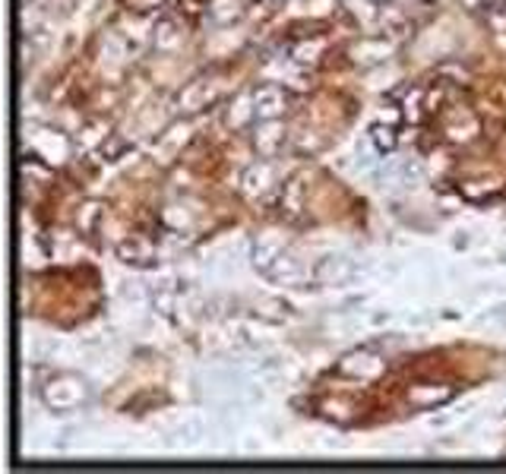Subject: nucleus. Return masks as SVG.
<instances>
[{
	"label": "nucleus",
	"instance_id": "f257e3e1",
	"mask_svg": "<svg viewBox=\"0 0 506 474\" xmlns=\"http://www.w3.org/2000/svg\"><path fill=\"white\" fill-rule=\"evenodd\" d=\"M42 402L48 405L51 411H57V415L83 408V405L89 402V386H86V379H79L77 374H54L51 379H45V386H42Z\"/></svg>",
	"mask_w": 506,
	"mask_h": 474
},
{
	"label": "nucleus",
	"instance_id": "f03ea898",
	"mask_svg": "<svg viewBox=\"0 0 506 474\" xmlns=\"http://www.w3.org/2000/svg\"><path fill=\"white\" fill-rule=\"evenodd\" d=\"M339 374L352 376L357 383H367V379H377L387 374V361H383V355H377L374 348H357L339 361Z\"/></svg>",
	"mask_w": 506,
	"mask_h": 474
},
{
	"label": "nucleus",
	"instance_id": "7ed1b4c3",
	"mask_svg": "<svg viewBox=\"0 0 506 474\" xmlns=\"http://www.w3.org/2000/svg\"><path fill=\"white\" fill-rule=\"evenodd\" d=\"M288 101H292V95H288L285 86H279V83H266V86H260V89L253 92L256 120H273V118H282V114L288 111Z\"/></svg>",
	"mask_w": 506,
	"mask_h": 474
},
{
	"label": "nucleus",
	"instance_id": "20e7f679",
	"mask_svg": "<svg viewBox=\"0 0 506 474\" xmlns=\"http://www.w3.org/2000/svg\"><path fill=\"white\" fill-rule=\"evenodd\" d=\"M285 124H282V118H273V120H256L253 124V152L263 155V159H269V155H275L282 146H285Z\"/></svg>",
	"mask_w": 506,
	"mask_h": 474
},
{
	"label": "nucleus",
	"instance_id": "39448f33",
	"mask_svg": "<svg viewBox=\"0 0 506 474\" xmlns=\"http://www.w3.org/2000/svg\"><path fill=\"white\" fill-rule=\"evenodd\" d=\"M449 398H453V389L443 383H418L405 392V402H408L411 408H421V411L440 408V405H447Z\"/></svg>",
	"mask_w": 506,
	"mask_h": 474
},
{
	"label": "nucleus",
	"instance_id": "423d86ee",
	"mask_svg": "<svg viewBox=\"0 0 506 474\" xmlns=\"http://www.w3.org/2000/svg\"><path fill=\"white\" fill-rule=\"evenodd\" d=\"M357 273V263L352 260V256H323L320 263H316L314 269V279L320 284H342L348 282L352 275Z\"/></svg>",
	"mask_w": 506,
	"mask_h": 474
},
{
	"label": "nucleus",
	"instance_id": "0eeeda50",
	"mask_svg": "<svg viewBox=\"0 0 506 474\" xmlns=\"http://www.w3.org/2000/svg\"><path fill=\"white\" fill-rule=\"evenodd\" d=\"M273 187H275V168L269 165V161H253V165L241 174V190H244V196H251V200L266 196Z\"/></svg>",
	"mask_w": 506,
	"mask_h": 474
},
{
	"label": "nucleus",
	"instance_id": "6e6552de",
	"mask_svg": "<svg viewBox=\"0 0 506 474\" xmlns=\"http://www.w3.org/2000/svg\"><path fill=\"white\" fill-rule=\"evenodd\" d=\"M266 275L279 284H288V288H301V284L307 282V269H304V263L294 260L292 253H282L279 260L269 266Z\"/></svg>",
	"mask_w": 506,
	"mask_h": 474
},
{
	"label": "nucleus",
	"instance_id": "1a4fd4ad",
	"mask_svg": "<svg viewBox=\"0 0 506 474\" xmlns=\"http://www.w3.org/2000/svg\"><path fill=\"white\" fill-rule=\"evenodd\" d=\"M282 253H285V243L279 241V234H260L251 247V260L260 273H269V266H273Z\"/></svg>",
	"mask_w": 506,
	"mask_h": 474
},
{
	"label": "nucleus",
	"instance_id": "9d476101",
	"mask_svg": "<svg viewBox=\"0 0 506 474\" xmlns=\"http://www.w3.org/2000/svg\"><path fill=\"white\" fill-rule=\"evenodd\" d=\"M212 101H215V92L209 89V83H202V79H200V83H191L184 92L178 95V108H181L184 114L202 111V108L212 105Z\"/></svg>",
	"mask_w": 506,
	"mask_h": 474
},
{
	"label": "nucleus",
	"instance_id": "9b49d317",
	"mask_svg": "<svg viewBox=\"0 0 506 474\" xmlns=\"http://www.w3.org/2000/svg\"><path fill=\"white\" fill-rule=\"evenodd\" d=\"M393 54V42L387 38H364L352 47V60L357 64H377V60H387Z\"/></svg>",
	"mask_w": 506,
	"mask_h": 474
},
{
	"label": "nucleus",
	"instance_id": "f8f14e48",
	"mask_svg": "<svg viewBox=\"0 0 506 474\" xmlns=\"http://www.w3.org/2000/svg\"><path fill=\"white\" fill-rule=\"evenodd\" d=\"M253 120H256L253 95H247V98H238L232 108H228V127H232V130H244V127H253Z\"/></svg>",
	"mask_w": 506,
	"mask_h": 474
},
{
	"label": "nucleus",
	"instance_id": "ddd939ff",
	"mask_svg": "<svg viewBox=\"0 0 506 474\" xmlns=\"http://www.w3.org/2000/svg\"><path fill=\"white\" fill-rule=\"evenodd\" d=\"M152 42H155V47H161V51H168V47H178L181 26L174 23V19H161V23L155 26V32H152Z\"/></svg>",
	"mask_w": 506,
	"mask_h": 474
},
{
	"label": "nucleus",
	"instance_id": "4468645a",
	"mask_svg": "<svg viewBox=\"0 0 506 474\" xmlns=\"http://www.w3.org/2000/svg\"><path fill=\"white\" fill-rule=\"evenodd\" d=\"M370 142L377 146V152L389 155L396 149V142H399V137H396V130L389 124H374L370 127Z\"/></svg>",
	"mask_w": 506,
	"mask_h": 474
},
{
	"label": "nucleus",
	"instance_id": "2eb2a0df",
	"mask_svg": "<svg viewBox=\"0 0 506 474\" xmlns=\"http://www.w3.org/2000/svg\"><path fill=\"white\" fill-rule=\"evenodd\" d=\"M209 13H212L215 23L225 26V23H238L241 13H244V10H241V6H238V0H219V4H215Z\"/></svg>",
	"mask_w": 506,
	"mask_h": 474
},
{
	"label": "nucleus",
	"instance_id": "dca6fc26",
	"mask_svg": "<svg viewBox=\"0 0 506 474\" xmlns=\"http://www.w3.org/2000/svg\"><path fill=\"white\" fill-rule=\"evenodd\" d=\"M118 256L124 263H150L152 260V250H146L139 241H127V243H120V247H118Z\"/></svg>",
	"mask_w": 506,
	"mask_h": 474
},
{
	"label": "nucleus",
	"instance_id": "f3484780",
	"mask_svg": "<svg viewBox=\"0 0 506 474\" xmlns=\"http://www.w3.org/2000/svg\"><path fill=\"white\" fill-rule=\"evenodd\" d=\"M320 54H323V38H314V42L294 47V60H298V64H316Z\"/></svg>",
	"mask_w": 506,
	"mask_h": 474
},
{
	"label": "nucleus",
	"instance_id": "a211bd4d",
	"mask_svg": "<svg viewBox=\"0 0 506 474\" xmlns=\"http://www.w3.org/2000/svg\"><path fill=\"white\" fill-rule=\"evenodd\" d=\"M178 437H181V443H197V439L202 437V424L200 421H184L178 427Z\"/></svg>",
	"mask_w": 506,
	"mask_h": 474
},
{
	"label": "nucleus",
	"instance_id": "6ab92c4d",
	"mask_svg": "<svg viewBox=\"0 0 506 474\" xmlns=\"http://www.w3.org/2000/svg\"><path fill=\"white\" fill-rule=\"evenodd\" d=\"M120 149H124V142H120V139H118V142H108V146H105V155L114 161V159H118V152H120Z\"/></svg>",
	"mask_w": 506,
	"mask_h": 474
},
{
	"label": "nucleus",
	"instance_id": "aec40b11",
	"mask_svg": "<svg viewBox=\"0 0 506 474\" xmlns=\"http://www.w3.org/2000/svg\"><path fill=\"white\" fill-rule=\"evenodd\" d=\"M484 6H491V10H501V6H506V0H481Z\"/></svg>",
	"mask_w": 506,
	"mask_h": 474
},
{
	"label": "nucleus",
	"instance_id": "412c9836",
	"mask_svg": "<svg viewBox=\"0 0 506 474\" xmlns=\"http://www.w3.org/2000/svg\"><path fill=\"white\" fill-rule=\"evenodd\" d=\"M367 4H387V0H367Z\"/></svg>",
	"mask_w": 506,
	"mask_h": 474
}]
</instances>
